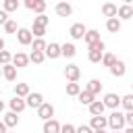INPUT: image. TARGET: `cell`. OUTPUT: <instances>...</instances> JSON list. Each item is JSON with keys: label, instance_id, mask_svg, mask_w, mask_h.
<instances>
[{"label": "cell", "instance_id": "obj_45", "mask_svg": "<svg viewBox=\"0 0 133 133\" xmlns=\"http://www.w3.org/2000/svg\"><path fill=\"white\" fill-rule=\"evenodd\" d=\"M4 46H6L4 44V37H0V50H4Z\"/></svg>", "mask_w": 133, "mask_h": 133}, {"label": "cell", "instance_id": "obj_35", "mask_svg": "<svg viewBox=\"0 0 133 133\" xmlns=\"http://www.w3.org/2000/svg\"><path fill=\"white\" fill-rule=\"evenodd\" d=\"M114 60H116V58H114V54H110V52H104V56H102V60H100V62H102L104 66H110Z\"/></svg>", "mask_w": 133, "mask_h": 133}, {"label": "cell", "instance_id": "obj_21", "mask_svg": "<svg viewBox=\"0 0 133 133\" xmlns=\"http://www.w3.org/2000/svg\"><path fill=\"white\" fill-rule=\"evenodd\" d=\"M87 108H89V114H91V116H94V114H104V110H106V106H104L102 100H94Z\"/></svg>", "mask_w": 133, "mask_h": 133}, {"label": "cell", "instance_id": "obj_37", "mask_svg": "<svg viewBox=\"0 0 133 133\" xmlns=\"http://www.w3.org/2000/svg\"><path fill=\"white\" fill-rule=\"evenodd\" d=\"M33 23H35V25H44V27H48V23H50V19H48V17H46V15L42 12V15H37V17L33 19Z\"/></svg>", "mask_w": 133, "mask_h": 133}, {"label": "cell", "instance_id": "obj_43", "mask_svg": "<svg viewBox=\"0 0 133 133\" xmlns=\"http://www.w3.org/2000/svg\"><path fill=\"white\" fill-rule=\"evenodd\" d=\"M6 131H8V127L4 125V121H0V133H6Z\"/></svg>", "mask_w": 133, "mask_h": 133}, {"label": "cell", "instance_id": "obj_25", "mask_svg": "<svg viewBox=\"0 0 133 133\" xmlns=\"http://www.w3.org/2000/svg\"><path fill=\"white\" fill-rule=\"evenodd\" d=\"M85 89L89 91V94H94V96H98L100 91H102V81L100 79H91L87 85H85Z\"/></svg>", "mask_w": 133, "mask_h": 133}, {"label": "cell", "instance_id": "obj_34", "mask_svg": "<svg viewBox=\"0 0 133 133\" xmlns=\"http://www.w3.org/2000/svg\"><path fill=\"white\" fill-rule=\"evenodd\" d=\"M31 33H33L35 37H44V35H46V27H44V25H35V23H33Z\"/></svg>", "mask_w": 133, "mask_h": 133}, {"label": "cell", "instance_id": "obj_3", "mask_svg": "<svg viewBox=\"0 0 133 133\" xmlns=\"http://www.w3.org/2000/svg\"><path fill=\"white\" fill-rule=\"evenodd\" d=\"M37 116L42 118V121H48V118H54V106L50 104V102H42L37 108Z\"/></svg>", "mask_w": 133, "mask_h": 133}, {"label": "cell", "instance_id": "obj_36", "mask_svg": "<svg viewBox=\"0 0 133 133\" xmlns=\"http://www.w3.org/2000/svg\"><path fill=\"white\" fill-rule=\"evenodd\" d=\"M12 60V54L8 50H0V64H8Z\"/></svg>", "mask_w": 133, "mask_h": 133}, {"label": "cell", "instance_id": "obj_27", "mask_svg": "<svg viewBox=\"0 0 133 133\" xmlns=\"http://www.w3.org/2000/svg\"><path fill=\"white\" fill-rule=\"evenodd\" d=\"M19 6H21L19 0H2V8H4L6 12H15Z\"/></svg>", "mask_w": 133, "mask_h": 133}, {"label": "cell", "instance_id": "obj_40", "mask_svg": "<svg viewBox=\"0 0 133 133\" xmlns=\"http://www.w3.org/2000/svg\"><path fill=\"white\" fill-rule=\"evenodd\" d=\"M75 133H94V129H91L89 125H81V127L75 129Z\"/></svg>", "mask_w": 133, "mask_h": 133}, {"label": "cell", "instance_id": "obj_41", "mask_svg": "<svg viewBox=\"0 0 133 133\" xmlns=\"http://www.w3.org/2000/svg\"><path fill=\"white\" fill-rule=\"evenodd\" d=\"M6 21H8V12H6L4 8H2V10H0V25H4Z\"/></svg>", "mask_w": 133, "mask_h": 133}, {"label": "cell", "instance_id": "obj_20", "mask_svg": "<svg viewBox=\"0 0 133 133\" xmlns=\"http://www.w3.org/2000/svg\"><path fill=\"white\" fill-rule=\"evenodd\" d=\"M106 29H108L110 33H118V31H121V19H118V17L106 19Z\"/></svg>", "mask_w": 133, "mask_h": 133}, {"label": "cell", "instance_id": "obj_49", "mask_svg": "<svg viewBox=\"0 0 133 133\" xmlns=\"http://www.w3.org/2000/svg\"><path fill=\"white\" fill-rule=\"evenodd\" d=\"M112 133H123V131H118V129H112Z\"/></svg>", "mask_w": 133, "mask_h": 133}, {"label": "cell", "instance_id": "obj_10", "mask_svg": "<svg viewBox=\"0 0 133 133\" xmlns=\"http://www.w3.org/2000/svg\"><path fill=\"white\" fill-rule=\"evenodd\" d=\"M108 71H110V75H112V77H123V75L127 73V66H125V62H123V60H114V62L108 66Z\"/></svg>", "mask_w": 133, "mask_h": 133}, {"label": "cell", "instance_id": "obj_47", "mask_svg": "<svg viewBox=\"0 0 133 133\" xmlns=\"http://www.w3.org/2000/svg\"><path fill=\"white\" fill-rule=\"evenodd\" d=\"M0 112H4V102L0 100Z\"/></svg>", "mask_w": 133, "mask_h": 133}, {"label": "cell", "instance_id": "obj_28", "mask_svg": "<svg viewBox=\"0 0 133 133\" xmlns=\"http://www.w3.org/2000/svg\"><path fill=\"white\" fill-rule=\"evenodd\" d=\"M27 94H29V85H27V83H17V85H15V96L27 98Z\"/></svg>", "mask_w": 133, "mask_h": 133}, {"label": "cell", "instance_id": "obj_11", "mask_svg": "<svg viewBox=\"0 0 133 133\" xmlns=\"http://www.w3.org/2000/svg\"><path fill=\"white\" fill-rule=\"evenodd\" d=\"M17 69H23V66H27L29 64V54H25V52H17V54H12V60H10Z\"/></svg>", "mask_w": 133, "mask_h": 133}, {"label": "cell", "instance_id": "obj_16", "mask_svg": "<svg viewBox=\"0 0 133 133\" xmlns=\"http://www.w3.org/2000/svg\"><path fill=\"white\" fill-rule=\"evenodd\" d=\"M54 10H56L58 17H71V15H73V6H71L69 2H58Z\"/></svg>", "mask_w": 133, "mask_h": 133}, {"label": "cell", "instance_id": "obj_1", "mask_svg": "<svg viewBox=\"0 0 133 133\" xmlns=\"http://www.w3.org/2000/svg\"><path fill=\"white\" fill-rule=\"evenodd\" d=\"M89 48V52H87V58H89V62H94V64H98L100 60H102V56H104V42L100 39V42H96V44H91V46H87Z\"/></svg>", "mask_w": 133, "mask_h": 133}, {"label": "cell", "instance_id": "obj_4", "mask_svg": "<svg viewBox=\"0 0 133 133\" xmlns=\"http://www.w3.org/2000/svg\"><path fill=\"white\" fill-rule=\"evenodd\" d=\"M17 39H19L21 46H31V42H33V33H31V29L19 27V29H17Z\"/></svg>", "mask_w": 133, "mask_h": 133}, {"label": "cell", "instance_id": "obj_50", "mask_svg": "<svg viewBox=\"0 0 133 133\" xmlns=\"http://www.w3.org/2000/svg\"><path fill=\"white\" fill-rule=\"evenodd\" d=\"M0 77H2V64H0Z\"/></svg>", "mask_w": 133, "mask_h": 133}, {"label": "cell", "instance_id": "obj_32", "mask_svg": "<svg viewBox=\"0 0 133 133\" xmlns=\"http://www.w3.org/2000/svg\"><path fill=\"white\" fill-rule=\"evenodd\" d=\"M46 6H48V4H46V0H35V2H33V8H31V10H33L35 15H42V12L46 10Z\"/></svg>", "mask_w": 133, "mask_h": 133}, {"label": "cell", "instance_id": "obj_18", "mask_svg": "<svg viewBox=\"0 0 133 133\" xmlns=\"http://www.w3.org/2000/svg\"><path fill=\"white\" fill-rule=\"evenodd\" d=\"M83 42H85L87 46H91V44L100 42V31H98V29H87V31H85V35H83Z\"/></svg>", "mask_w": 133, "mask_h": 133}, {"label": "cell", "instance_id": "obj_8", "mask_svg": "<svg viewBox=\"0 0 133 133\" xmlns=\"http://www.w3.org/2000/svg\"><path fill=\"white\" fill-rule=\"evenodd\" d=\"M44 54H46V58H50V60H54V58L62 56V54H60V44H56V42H50V44H46V50H44Z\"/></svg>", "mask_w": 133, "mask_h": 133}, {"label": "cell", "instance_id": "obj_12", "mask_svg": "<svg viewBox=\"0 0 133 133\" xmlns=\"http://www.w3.org/2000/svg\"><path fill=\"white\" fill-rule=\"evenodd\" d=\"M89 127L91 129H106L108 127V118L104 114H94L91 121H89Z\"/></svg>", "mask_w": 133, "mask_h": 133}, {"label": "cell", "instance_id": "obj_31", "mask_svg": "<svg viewBox=\"0 0 133 133\" xmlns=\"http://www.w3.org/2000/svg\"><path fill=\"white\" fill-rule=\"evenodd\" d=\"M31 50H39V52H44V50H46V42H44V37H35V39L31 42Z\"/></svg>", "mask_w": 133, "mask_h": 133}, {"label": "cell", "instance_id": "obj_33", "mask_svg": "<svg viewBox=\"0 0 133 133\" xmlns=\"http://www.w3.org/2000/svg\"><path fill=\"white\" fill-rule=\"evenodd\" d=\"M2 27H4V31H6V33H17V29H19V27H17V21H12V19H8Z\"/></svg>", "mask_w": 133, "mask_h": 133}, {"label": "cell", "instance_id": "obj_53", "mask_svg": "<svg viewBox=\"0 0 133 133\" xmlns=\"http://www.w3.org/2000/svg\"><path fill=\"white\" fill-rule=\"evenodd\" d=\"M131 6H133V4H131Z\"/></svg>", "mask_w": 133, "mask_h": 133}, {"label": "cell", "instance_id": "obj_42", "mask_svg": "<svg viewBox=\"0 0 133 133\" xmlns=\"http://www.w3.org/2000/svg\"><path fill=\"white\" fill-rule=\"evenodd\" d=\"M33 2H35V0H23V4H25V8H29V10L33 8Z\"/></svg>", "mask_w": 133, "mask_h": 133}, {"label": "cell", "instance_id": "obj_52", "mask_svg": "<svg viewBox=\"0 0 133 133\" xmlns=\"http://www.w3.org/2000/svg\"><path fill=\"white\" fill-rule=\"evenodd\" d=\"M131 87H133V83H131Z\"/></svg>", "mask_w": 133, "mask_h": 133}, {"label": "cell", "instance_id": "obj_30", "mask_svg": "<svg viewBox=\"0 0 133 133\" xmlns=\"http://www.w3.org/2000/svg\"><path fill=\"white\" fill-rule=\"evenodd\" d=\"M121 106H123L125 110H133V94L123 96V98H121Z\"/></svg>", "mask_w": 133, "mask_h": 133}, {"label": "cell", "instance_id": "obj_26", "mask_svg": "<svg viewBox=\"0 0 133 133\" xmlns=\"http://www.w3.org/2000/svg\"><path fill=\"white\" fill-rule=\"evenodd\" d=\"M46 60V54L44 52H39V50H31V54H29V62H33V64H42Z\"/></svg>", "mask_w": 133, "mask_h": 133}, {"label": "cell", "instance_id": "obj_38", "mask_svg": "<svg viewBox=\"0 0 133 133\" xmlns=\"http://www.w3.org/2000/svg\"><path fill=\"white\" fill-rule=\"evenodd\" d=\"M75 125H71V123H64V125H60V133H75Z\"/></svg>", "mask_w": 133, "mask_h": 133}, {"label": "cell", "instance_id": "obj_24", "mask_svg": "<svg viewBox=\"0 0 133 133\" xmlns=\"http://www.w3.org/2000/svg\"><path fill=\"white\" fill-rule=\"evenodd\" d=\"M102 15H104L106 19L116 17V4H112V2H104V4H102Z\"/></svg>", "mask_w": 133, "mask_h": 133}, {"label": "cell", "instance_id": "obj_39", "mask_svg": "<svg viewBox=\"0 0 133 133\" xmlns=\"http://www.w3.org/2000/svg\"><path fill=\"white\" fill-rule=\"evenodd\" d=\"M125 125L133 127V110H127V112H125Z\"/></svg>", "mask_w": 133, "mask_h": 133}, {"label": "cell", "instance_id": "obj_7", "mask_svg": "<svg viewBox=\"0 0 133 133\" xmlns=\"http://www.w3.org/2000/svg\"><path fill=\"white\" fill-rule=\"evenodd\" d=\"M85 31H87V27H85L83 23H73L71 29H69V35H71L73 39H83Z\"/></svg>", "mask_w": 133, "mask_h": 133}, {"label": "cell", "instance_id": "obj_19", "mask_svg": "<svg viewBox=\"0 0 133 133\" xmlns=\"http://www.w3.org/2000/svg\"><path fill=\"white\" fill-rule=\"evenodd\" d=\"M2 121H4V125H6L8 129H15V127L19 125V114L10 110V112H6V114H4V118H2Z\"/></svg>", "mask_w": 133, "mask_h": 133}, {"label": "cell", "instance_id": "obj_29", "mask_svg": "<svg viewBox=\"0 0 133 133\" xmlns=\"http://www.w3.org/2000/svg\"><path fill=\"white\" fill-rule=\"evenodd\" d=\"M79 91H81V85L77 81H69L66 83V96H77Z\"/></svg>", "mask_w": 133, "mask_h": 133}, {"label": "cell", "instance_id": "obj_13", "mask_svg": "<svg viewBox=\"0 0 133 133\" xmlns=\"http://www.w3.org/2000/svg\"><path fill=\"white\" fill-rule=\"evenodd\" d=\"M2 77H4L6 81H15V79H17V66H15L12 62L2 64Z\"/></svg>", "mask_w": 133, "mask_h": 133}, {"label": "cell", "instance_id": "obj_17", "mask_svg": "<svg viewBox=\"0 0 133 133\" xmlns=\"http://www.w3.org/2000/svg\"><path fill=\"white\" fill-rule=\"evenodd\" d=\"M116 17L118 19H133V6L131 4H121L116 8Z\"/></svg>", "mask_w": 133, "mask_h": 133}, {"label": "cell", "instance_id": "obj_5", "mask_svg": "<svg viewBox=\"0 0 133 133\" xmlns=\"http://www.w3.org/2000/svg\"><path fill=\"white\" fill-rule=\"evenodd\" d=\"M42 102H44V96H42L39 91H29V94H27V98H25L27 108H37Z\"/></svg>", "mask_w": 133, "mask_h": 133}, {"label": "cell", "instance_id": "obj_46", "mask_svg": "<svg viewBox=\"0 0 133 133\" xmlns=\"http://www.w3.org/2000/svg\"><path fill=\"white\" fill-rule=\"evenodd\" d=\"M123 133H133V127H127V129H125Z\"/></svg>", "mask_w": 133, "mask_h": 133}, {"label": "cell", "instance_id": "obj_22", "mask_svg": "<svg viewBox=\"0 0 133 133\" xmlns=\"http://www.w3.org/2000/svg\"><path fill=\"white\" fill-rule=\"evenodd\" d=\"M60 54H62L64 58H73V56L77 54L75 44H71V42H69V44H62V46H60Z\"/></svg>", "mask_w": 133, "mask_h": 133}, {"label": "cell", "instance_id": "obj_15", "mask_svg": "<svg viewBox=\"0 0 133 133\" xmlns=\"http://www.w3.org/2000/svg\"><path fill=\"white\" fill-rule=\"evenodd\" d=\"M42 131L44 133H60V123L56 118H48V121H44V129Z\"/></svg>", "mask_w": 133, "mask_h": 133}, {"label": "cell", "instance_id": "obj_48", "mask_svg": "<svg viewBox=\"0 0 133 133\" xmlns=\"http://www.w3.org/2000/svg\"><path fill=\"white\" fill-rule=\"evenodd\" d=\"M123 2H125V4H133V0H123Z\"/></svg>", "mask_w": 133, "mask_h": 133}, {"label": "cell", "instance_id": "obj_6", "mask_svg": "<svg viewBox=\"0 0 133 133\" xmlns=\"http://www.w3.org/2000/svg\"><path fill=\"white\" fill-rule=\"evenodd\" d=\"M102 102H104V106H106V108H110V110H116V108L121 106V96L110 91V94H106V96H104V100H102Z\"/></svg>", "mask_w": 133, "mask_h": 133}, {"label": "cell", "instance_id": "obj_9", "mask_svg": "<svg viewBox=\"0 0 133 133\" xmlns=\"http://www.w3.org/2000/svg\"><path fill=\"white\" fill-rule=\"evenodd\" d=\"M64 77H66V81H79L81 69H79L77 64H66V66H64Z\"/></svg>", "mask_w": 133, "mask_h": 133}, {"label": "cell", "instance_id": "obj_2", "mask_svg": "<svg viewBox=\"0 0 133 133\" xmlns=\"http://www.w3.org/2000/svg\"><path fill=\"white\" fill-rule=\"evenodd\" d=\"M106 118H108V127H110V129H118V131L125 129V114L118 112V108L112 110L110 116H106Z\"/></svg>", "mask_w": 133, "mask_h": 133}, {"label": "cell", "instance_id": "obj_44", "mask_svg": "<svg viewBox=\"0 0 133 133\" xmlns=\"http://www.w3.org/2000/svg\"><path fill=\"white\" fill-rule=\"evenodd\" d=\"M94 133H108L106 129H94Z\"/></svg>", "mask_w": 133, "mask_h": 133}, {"label": "cell", "instance_id": "obj_14", "mask_svg": "<svg viewBox=\"0 0 133 133\" xmlns=\"http://www.w3.org/2000/svg\"><path fill=\"white\" fill-rule=\"evenodd\" d=\"M8 106H10V110H12V112H17V114H19V112H23V110L27 108L25 98H19V96H15V98L8 102Z\"/></svg>", "mask_w": 133, "mask_h": 133}, {"label": "cell", "instance_id": "obj_51", "mask_svg": "<svg viewBox=\"0 0 133 133\" xmlns=\"http://www.w3.org/2000/svg\"><path fill=\"white\" fill-rule=\"evenodd\" d=\"M6 133H12V131H6Z\"/></svg>", "mask_w": 133, "mask_h": 133}, {"label": "cell", "instance_id": "obj_23", "mask_svg": "<svg viewBox=\"0 0 133 133\" xmlns=\"http://www.w3.org/2000/svg\"><path fill=\"white\" fill-rule=\"evenodd\" d=\"M77 98H79V102H81L83 106H89V104L96 100V96H94V94H89L87 89H81V91L77 94Z\"/></svg>", "mask_w": 133, "mask_h": 133}]
</instances>
